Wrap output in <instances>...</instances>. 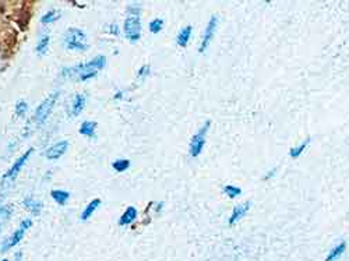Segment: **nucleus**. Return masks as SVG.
I'll return each mask as SVG.
<instances>
[{"label":"nucleus","instance_id":"393cba45","mask_svg":"<svg viewBox=\"0 0 349 261\" xmlns=\"http://www.w3.org/2000/svg\"><path fill=\"white\" fill-rule=\"evenodd\" d=\"M148 27H150V31H151L152 34H158L163 27V20L162 18H154Z\"/></svg>","mask_w":349,"mask_h":261},{"label":"nucleus","instance_id":"1a4fd4ad","mask_svg":"<svg viewBox=\"0 0 349 261\" xmlns=\"http://www.w3.org/2000/svg\"><path fill=\"white\" fill-rule=\"evenodd\" d=\"M67 148H69V141L63 140V141H59L56 144H53L45 152V155H47L48 159H59L60 157H63L64 152L67 151Z\"/></svg>","mask_w":349,"mask_h":261},{"label":"nucleus","instance_id":"412c9836","mask_svg":"<svg viewBox=\"0 0 349 261\" xmlns=\"http://www.w3.org/2000/svg\"><path fill=\"white\" fill-rule=\"evenodd\" d=\"M10 216H12V207H10V205H3V207H0V231H2L3 225L9 221Z\"/></svg>","mask_w":349,"mask_h":261},{"label":"nucleus","instance_id":"f257e3e1","mask_svg":"<svg viewBox=\"0 0 349 261\" xmlns=\"http://www.w3.org/2000/svg\"><path fill=\"white\" fill-rule=\"evenodd\" d=\"M105 64H106V58L99 55L97 58H94L93 60H90L87 63L78 64L76 67H64L63 71H62V76L63 77H73L76 76L78 80L81 81H87L90 78L97 76L99 70L104 69Z\"/></svg>","mask_w":349,"mask_h":261},{"label":"nucleus","instance_id":"c85d7f7f","mask_svg":"<svg viewBox=\"0 0 349 261\" xmlns=\"http://www.w3.org/2000/svg\"><path fill=\"white\" fill-rule=\"evenodd\" d=\"M275 173H277V169L274 168L273 170H270V172H268V173L266 175V176H264V179L268 180V179H270V178H273V176H274V175H275Z\"/></svg>","mask_w":349,"mask_h":261},{"label":"nucleus","instance_id":"7c9ffc66","mask_svg":"<svg viewBox=\"0 0 349 261\" xmlns=\"http://www.w3.org/2000/svg\"><path fill=\"white\" fill-rule=\"evenodd\" d=\"M2 261H9V260H2Z\"/></svg>","mask_w":349,"mask_h":261},{"label":"nucleus","instance_id":"aec40b11","mask_svg":"<svg viewBox=\"0 0 349 261\" xmlns=\"http://www.w3.org/2000/svg\"><path fill=\"white\" fill-rule=\"evenodd\" d=\"M51 196H52V198L56 203L60 204V205H64L66 201L70 198V193L66 192V190H52Z\"/></svg>","mask_w":349,"mask_h":261},{"label":"nucleus","instance_id":"a211bd4d","mask_svg":"<svg viewBox=\"0 0 349 261\" xmlns=\"http://www.w3.org/2000/svg\"><path fill=\"white\" fill-rule=\"evenodd\" d=\"M49 42H51V35H41V36H39V41L36 44V53H38V55H45L48 51V47H49Z\"/></svg>","mask_w":349,"mask_h":261},{"label":"nucleus","instance_id":"39448f33","mask_svg":"<svg viewBox=\"0 0 349 261\" xmlns=\"http://www.w3.org/2000/svg\"><path fill=\"white\" fill-rule=\"evenodd\" d=\"M59 98V91H55V93H52L49 97H48L43 102H41V105L36 108V110H35V115H34V120L38 124H42V123L45 122L48 119V116L51 115V112H52L53 106H55V104H56V101H58Z\"/></svg>","mask_w":349,"mask_h":261},{"label":"nucleus","instance_id":"ddd939ff","mask_svg":"<svg viewBox=\"0 0 349 261\" xmlns=\"http://www.w3.org/2000/svg\"><path fill=\"white\" fill-rule=\"evenodd\" d=\"M345 250H346V243H345V242H339V243L335 244V246L330 250V253H328L326 257V261L338 260V258L345 253Z\"/></svg>","mask_w":349,"mask_h":261},{"label":"nucleus","instance_id":"c756f323","mask_svg":"<svg viewBox=\"0 0 349 261\" xmlns=\"http://www.w3.org/2000/svg\"><path fill=\"white\" fill-rule=\"evenodd\" d=\"M122 97H123V91H120V90H119V91H117V93L115 94V97H113V98H115L117 101V99H120V98H122Z\"/></svg>","mask_w":349,"mask_h":261},{"label":"nucleus","instance_id":"4be33fe9","mask_svg":"<svg viewBox=\"0 0 349 261\" xmlns=\"http://www.w3.org/2000/svg\"><path fill=\"white\" fill-rule=\"evenodd\" d=\"M59 17H60V12H58V10H49V12L45 13L41 17V23L52 24L53 21H56Z\"/></svg>","mask_w":349,"mask_h":261},{"label":"nucleus","instance_id":"bb28decb","mask_svg":"<svg viewBox=\"0 0 349 261\" xmlns=\"http://www.w3.org/2000/svg\"><path fill=\"white\" fill-rule=\"evenodd\" d=\"M150 74V66H147V64H144L141 69L139 70V73H137V77L139 78H144V77H147Z\"/></svg>","mask_w":349,"mask_h":261},{"label":"nucleus","instance_id":"9d476101","mask_svg":"<svg viewBox=\"0 0 349 261\" xmlns=\"http://www.w3.org/2000/svg\"><path fill=\"white\" fill-rule=\"evenodd\" d=\"M250 207L251 204L249 203V201H244V203L236 205V207L233 208L232 214H231V218H229V225H235L236 222H239V221L242 220L244 215L247 214V211L250 209Z\"/></svg>","mask_w":349,"mask_h":261},{"label":"nucleus","instance_id":"f3484780","mask_svg":"<svg viewBox=\"0 0 349 261\" xmlns=\"http://www.w3.org/2000/svg\"><path fill=\"white\" fill-rule=\"evenodd\" d=\"M310 141H312V139H310V137H306V140H303L300 144L296 145V147H292L291 150H289V157L291 158L300 157V155L303 154V151H304V150H306V148L309 147Z\"/></svg>","mask_w":349,"mask_h":261},{"label":"nucleus","instance_id":"cd10ccee","mask_svg":"<svg viewBox=\"0 0 349 261\" xmlns=\"http://www.w3.org/2000/svg\"><path fill=\"white\" fill-rule=\"evenodd\" d=\"M109 31H111V34H119V28H117L116 24H111V25H109Z\"/></svg>","mask_w":349,"mask_h":261},{"label":"nucleus","instance_id":"7ed1b4c3","mask_svg":"<svg viewBox=\"0 0 349 261\" xmlns=\"http://www.w3.org/2000/svg\"><path fill=\"white\" fill-rule=\"evenodd\" d=\"M63 45L70 51H87V35L80 28H69L64 32Z\"/></svg>","mask_w":349,"mask_h":261},{"label":"nucleus","instance_id":"423d86ee","mask_svg":"<svg viewBox=\"0 0 349 261\" xmlns=\"http://www.w3.org/2000/svg\"><path fill=\"white\" fill-rule=\"evenodd\" d=\"M124 35L128 41L136 42L139 41L141 36V21H140V16H134V14H128L127 18L124 20Z\"/></svg>","mask_w":349,"mask_h":261},{"label":"nucleus","instance_id":"f03ea898","mask_svg":"<svg viewBox=\"0 0 349 261\" xmlns=\"http://www.w3.org/2000/svg\"><path fill=\"white\" fill-rule=\"evenodd\" d=\"M32 151H34L32 148L27 150V151L24 152L21 157L16 159V162L13 163L12 166H10V169L7 170L6 173L3 175L2 182H0V198L5 197V196H6L7 190H10V187L14 185V182H16V179H17L18 173L21 172L23 166L25 165V163H27V161H28V158L31 157Z\"/></svg>","mask_w":349,"mask_h":261},{"label":"nucleus","instance_id":"f8f14e48","mask_svg":"<svg viewBox=\"0 0 349 261\" xmlns=\"http://www.w3.org/2000/svg\"><path fill=\"white\" fill-rule=\"evenodd\" d=\"M23 204H24V207L28 209L31 214H34V215L41 214L42 203H39L38 200H35L34 197H31V196H29V197H25L24 198Z\"/></svg>","mask_w":349,"mask_h":261},{"label":"nucleus","instance_id":"6ab92c4d","mask_svg":"<svg viewBox=\"0 0 349 261\" xmlns=\"http://www.w3.org/2000/svg\"><path fill=\"white\" fill-rule=\"evenodd\" d=\"M95 128H97V123L85 120L81 124V127H80V133L82 136H85V137H94L95 136Z\"/></svg>","mask_w":349,"mask_h":261},{"label":"nucleus","instance_id":"b1692460","mask_svg":"<svg viewBox=\"0 0 349 261\" xmlns=\"http://www.w3.org/2000/svg\"><path fill=\"white\" fill-rule=\"evenodd\" d=\"M130 166V161L128 159H116L115 162L112 163V168L115 169L116 172H124L126 169Z\"/></svg>","mask_w":349,"mask_h":261},{"label":"nucleus","instance_id":"9b49d317","mask_svg":"<svg viewBox=\"0 0 349 261\" xmlns=\"http://www.w3.org/2000/svg\"><path fill=\"white\" fill-rule=\"evenodd\" d=\"M192 32H193L192 25H186V27H183V28L179 31L178 36H176V44H178V45H179V47H182V48L186 47L187 44H189V41H190Z\"/></svg>","mask_w":349,"mask_h":261},{"label":"nucleus","instance_id":"20e7f679","mask_svg":"<svg viewBox=\"0 0 349 261\" xmlns=\"http://www.w3.org/2000/svg\"><path fill=\"white\" fill-rule=\"evenodd\" d=\"M209 127H211V122L207 120L201 127L198 128L197 133L192 137V140H190V145H189L190 157L196 158L201 154V151H203L204 148V144H205V140H207V133H208Z\"/></svg>","mask_w":349,"mask_h":261},{"label":"nucleus","instance_id":"dca6fc26","mask_svg":"<svg viewBox=\"0 0 349 261\" xmlns=\"http://www.w3.org/2000/svg\"><path fill=\"white\" fill-rule=\"evenodd\" d=\"M99 205H101V200L99 198H94L93 201H90L88 203V205L84 208V211H82V214H81V221H87L91 215L97 211V208H98Z\"/></svg>","mask_w":349,"mask_h":261},{"label":"nucleus","instance_id":"6e6552de","mask_svg":"<svg viewBox=\"0 0 349 261\" xmlns=\"http://www.w3.org/2000/svg\"><path fill=\"white\" fill-rule=\"evenodd\" d=\"M216 27H218V17H216V16H211L208 24H207V27L204 29L203 39H201V44H200V48H198V52L203 53L207 51V48L209 47V44H211L214 35H215Z\"/></svg>","mask_w":349,"mask_h":261},{"label":"nucleus","instance_id":"4468645a","mask_svg":"<svg viewBox=\"0 0 349 261\" xmlns=\"http://www.w3.org/2000/svg\"><path fill=\"white\" fill-rule=\"evenodd\" d=\"M85 106V95L84 94H77L74 97V101H73V105H71V115L73 116H77L81 113V110L84 109Z\"/></svg>","mask_w":349,"mask_h":261},{"label":"nucleus","instance_id":"5701e85b","mask_svg":"<svg viewBox=\"0 0 349 261\" xmlns=\"http://www.w3.org/2000/svg\"><path fill=\"white\" fill-rule=\"evenodd\" d=\"M224 192H225V194H227L229 198H236L238 196L242 194V189H240V187H236V186L227 185L224 187Z\"/></svg>","mask_w":349,"mask_h":261},{"label":"nucleus","instance_id":"0eeeda50","mask_svg":"<svg viewBox=\"0 0 349 261\" xmlns=\"http://www.w3.org/2000/svg\"><path fill=\"white\" fill-rule=\"evenodd\" d=\"M31 225H32V221L29 220V218L24 220L23 222L20 224V227H18L17 231L13 233L12 236L7 239L5 243L0 244V251H6V250H9L10 247H14L16 244L20 243V242H21V239L24 238V235H25V231H27Z\"/></svg>","mask_w":349,"mask_h":261},{"label":"nucleus","instance_id":"2eb2a0df","mask_svg":"<svg viewBox=\"0 0 349 261\" xmlns=\"http://www.w3.org/2000/svg\"><path fill=\"white\" fill-rule=\"evenodd\" d=\"M136 216H137V209L134 208V207H128V208H126V211L123 212L122 216H120V220H119V225L126 227V225L132 224V222L136 220Z\"/></svg>","mask_w":349,"mask_h":261},{"label":"nucleus","instance_id":"a878e982","mask_svg":"<svg viewBox=\"0 0 349 261\" xmlns=\"http://www.w3.org/2000/svg\"><path fill=\"white\" fill-rule=\"evenodd\" d=\"M27 110H28V105H27V102L18 101L17 104H16V113H17V116H24Z\"/></svg>","mask_w":349,"mask_h":261}]
</instances>
